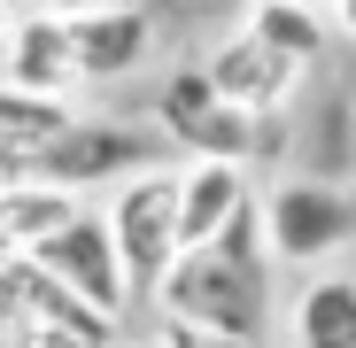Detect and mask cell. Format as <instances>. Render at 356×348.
I'll use <instances>...</instances> for the list:
<instances>
[{
    "label": "cell",
    "mask_w": 356,
    "mask_h": 348,
    "mask_svg": "<svg viewBox=\"0 0 356 348\" xmlns=\"http://www.w3.org/2000/svg\"><path fill=\"white\" fill-rule=\"evenodd\" d=\"M0 85H16L31 101H63L78 108L86 101V70H78V47H70V24L63 16H16L8 47H0Z\"/></svg>",
    "instance_id": "cell-7"
},
{
    "label": "cell",
    "mask_w": 356,
    "mask_h": 348,
    "mask_svg": "<svg viewBox=\"0 0 356 348\" xmlns=\"http://www.w3.org/2000/svg\"><path fill=\"white\" fill-rule=\"evenodd\" d=\"M31 263L47 271V279H63L70 295L86 302V310H101V317H124V263H116V240H108V224H101V209H78L54 240H39L31 248Z\"/></svg>",
    "instance_id": "cell-6"
},
{
    "label": "cell",
    "mask_w": 356,
    "mask_h": 348,
    "mask_svg": "<svg viewBox=\"0 0 356 348\" xmlns=\"http://www.w3.org/2000/svg\"><path fill=\"white\" fill-rule=\"evenodd\" d=\"M333 31H348V39H356V0H333Z\"/></svg>",
    "instance_id": "cell-17"
},
{
    "label": "cell",
    "mask_w": 356,
    "mask_h": 348,
    "mask_svg": "<svg viewBox=\"0 0 356 348\" xmlns=\"http://www.w3.org/2000/svg\"><path fill=\"white\" fill-rule=\"evenodd\" d=\"M241 31H248L256 47H271L279 63H294V70H310L318 54H325V39H333L325 8H294V0H256Z\"/></svg>",
    "instance_id": "cell-14"
},
{
    "label": "cell",
    "mask_w": 356,
    "mask_h": 348,
    "mask_svg": "<svg viewBox=\"0 0 356 348\" xmlns=\"http://www.w3.org/2000/svg\"><path fill=\"white\" fill-rule=\"evenodd\" d=\"M294 348H356V271H310L286 310Z\"/></svg>",
    "instance_id": "cell-12"
},
{
    "label": "cell",
    "mask_w": 356,
    "mask_h": 348,
    "mask_svg": "<svg viewBox=\"0 0 356 348\" xmlns=\"http://www.w3.org/2000/svg\"><path fill=\"white\" fill-rule=\"evenodd\" d=\"M202 78H209L232 108H241V116H256V124H264V116H279V108L294 101V85H302V70H294V63H279L271 47H256L248 31H225V39L209 47Z\"/></svg>",
    "instance_id": "cell-8"
},
{
    "label": "cell",
    "mask_w": 356,
    "mask_h": 348,
    "mask_svg": "<svg viewBox=\"0 0 356 348\" xmlns=\"http://www.w3.org/2000/svg\"><path fill=\"white\" fill-rule=\"evenodd\" d=\"M256 209H264L271 263H294V271H318L356 240V194L333 179H279Z\"/></svg>",
    "instance_id": "cell-4"
},
{
    "label": "cell",
    "mask_w": 356,
    "mask_h": 348,
    "mask_svg": "<svg viewBox=\"0 0 356 348\" xmlns=\"http://www.w3.org/2000/svg\"><path fill=\"white\" fill-rule=\"evenodd\" d=\"M0 317H8V286H0Z\"/></svg>",
    "instance_id": "cell-20"
},
{
    "label": "cell",
    "mask_w": 356,
    "mask_h": 348,
    "mask_svg": "<svg viewBox=\"0 0 356 348\" xmlns=\"http://www.w3.org/2000/svg\"><path fill=\"white\" fill-rule=\"evenodd\" d=\"M248 201H256V186L241 163H178V256L209 248Z\"/></svg>",
    "instance_id": "cell-10"
},
{
    "label": "cell",
    "mask_w": 356,
    "mask_h": 348,
    "mask_svg": "<svg viewBox=\"0 0 356 348\" xmlns=\"http://www.w3.org/2000/svg\"><path fill=\"white\" fill-rule=\"evenodd\" d=\"M155 340H163V348H264V340H225V333H194V325H178V317H155Z\"/></svg>",
    "instance_id": "cell-15"
},
{
    "label": "cell",
    "mask_w": 356,
    "mask_h": 348,
    "mask_svg": "<svg viewBox=\"0 0 356 348\" xmlns=\"http://www.w3.org/2000/svg\"><path fill=\"white\" fill-rule=\"evenodd\" d=\"M70 47H78L86 85H124V78H140L155 63V16L140 8V0H116V8L70 24Z\"/></svg>",
    "instance_id": "cell-9"
},
{
    "label": "cell",
    "mask_w": 356,
    "mask_h": 348,
    "mask_svg": "<svg viewBox=\"0 0 356 348\" xmlns=\"http://www.w3.org/2000/svg\"><path fill=\"white\" fill-rule=\"evenodd\" d=\"M70 217H78V194H63V186H39V179L0 186V263H8V256H31V248L54 240Z\"/></svg>",
    "instance_id": "cell-13"
},
{
    "label": "cell",
    "mask_w": 356,
    "mask_h": 348,
    "mask_svg": "<svg viewBox=\"0 0 356 348\" xmlns=\"http://www.w3.org/2000/svg\"><path fill=\"white\" fill-rule=\"evenodd\" d=\"M132 348H163V340H155V333H147V340H132Z\"/></svg>",
    "instance_id": "cell-19"
},
{
    "label": "cell",
    "mask_w": 356,
    "mask_h": 348,
    "mask_svg": "<svg viewBox=\"0 0 356 348\" xmlns=\"http://www.w3.org/2000/svg\"><path fill=\"white\" fill-rule=\"evenodd\" d=\"M132 170H155V147L132 132V124H108V116H78V124L54 140L39 163H31V179L39 186H63V194H86V186H124Z\"/></svg>",
    "instance_id": "cell-5"
},
{
    "label": "cell",
    "mask_w": 356,
    "mask_h": 348,
    "mask_svg": "<svg viewBox=\"0 0 356 348\" xmlns=\"http://www.w3.org/2000/svg\"><path fill=\"white\" fill-rule=\"evenodd\" d=\"M155 317H178V325H194V333H225V340H264L271 325V286L264 271L248 263H225L217 248H186L163 286H155Z\"/></svg>",
    "instance_id": "cell-1"
},
{
    "label": "cell",
    "mask_w": 356,
    "mask_h": 348,
    "mask_svg": "<svg viewBox=\"0 0 356 348\" xmlns=\"http://www.w3.org/2000/svg\"><path fill=\"white\" fill-rule=\"evenodd\" d=\"M108 240H116V263H124V286L155 295L163 271L178 263V163H155V170H132L124 186L108 194L101 209Z\"/></svg>",
    "instance_id": "cell-3"
},
{
    "label": "cell",
    "mask_w": 356,
    "mask_h": 348,
    "mask_svg": "<svg viewBox=\"0 0 356 348\" xmlns=\"http://www.w3.org/2000/svg\"><path fill=\"white\" fill-rule=\"evenodd\" d=\"M8 31H16V8H8V0H0V47H8Z\"/></svg>",
    "instance_id": "cell-18"
},
{
    "label": "cell",
    "mask_w": 356,
    "mask_h": 348,
    "mask_svg": "<svg viewBox=\"0 0 356 348\" xmlns=\"http://www.w3.org/2000/svg\"><path fill=\"white\" fill-rule=\"evenodd\" d=\"M155 132L186 155V163H256L264 147H279V116H241L209 78H202V63H178L170 78H163V93H155Z\"/></svg>",
    "instance_id": "cell-2"
},
{
    "label": "cell",
    "mask_w": 356,
    "mask_h": 348,
    "mask_svg": "<svg viewBox=\"0 0 356 348\" xmlns=\"http://www.w3.org/2000/svg\"><path fill=\"white\" fill-rule=\"evenodd\" d=\"M101 8H116V0H39V16H63V24H78V16H101Z\"/></svg>",
    "instance_id": "cell-16"
},
{
    "label": "cell",
    "mask_w": 356,
    "mask_h": 348,
    "mask_svg": "<svg viewBox=\"0 0 356 348\" xmlns=\"http://www.w3.org/2000/svg\"><path fill=\"white\" fill-rule=\"evenodd\" d=\"M294 8H318V0H294Z\"/></svg>",
    "instance_id": "cell-21"
},
{
    "label": "cell",
    "mask_w": 356,
    "mask_h": 348,
    "mask_svg": "<svg viewBox=\"0 0 356 348\" xmlns=\"http://www.w3.org/2000/svg\"><path fill=\"white\" fill-rule=\"evenodd\" d=\"M70 124H78V108H63V101H31V93H16V85H0V186H24L31 163L63 140Z\"/></svg>",
    "instance_id": "cell-11"
}]
</instances>
